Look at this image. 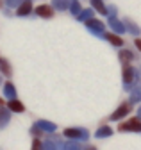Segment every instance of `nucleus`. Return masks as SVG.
<instances>
[{"mask_svg": "<svg viewBox=\"0 0 141 150\" xmlns=\"http://www.w3.org/2000/svg\"><path fill=\"white\" fill-rule=\"evenodd\" d=\"M136 130V132H139L141 130V122L139 120H130V122H125L120 125V130Z\"/></svg>", "mask_w": 141, "mask_h": 150, "instance_id": "f257e3e1", "label": "nucleus"}, {"mask_svg": "<svg viewBox=\"0 0 141 150\" xmlns=\"http://www.w3.org/2000/svg\"><path fill=\"white\" fill-rule=\"evenodd\" d=\"M86 25H87V29H91V30L97 32V34L104 30V23L98 22V20H86Z\"/></svg>", "mask_w": 141, "mask_h": 150, "instance_id": "f03ea898", "label": "nucleus"}, {"mask_svg": "<svg viewBox=\"0 0 141 150\" xmlns=\"http://www.w3.org/2000/svg\"><path fill=\"white\" fill-rule=\"evenodd\" d=\"M129 109H130V105H129V104H123V105H120V109L113 112V116H111V120H120L121 116H125L127 112H129Z\"/></svg>", "mask_w": 141, "mask_h": 150, "instance_id": "7ed1b4c3", "label": "nucleus"}, {"mask_svg": "<svg viewBox=\"0 0 141 150\" xmlns=\"http://www.w3.org/2000/svg\"><path fill=\"white\" fill-rule=\"evenodd\" d=\"M36 14L41 16V18H50L54 14V11H52L50 6H39V7H36Z\"/></svg>", "mask_w": 141, "mask_h": 150, "instance_id": "20e7f679", "label": "nucleus"}, {"mask_svg": "<svg viewBox=\"0 0 141 150\" xmlns=\"http://www.w3.org/2000/svg\"><path fill=\"white\" fill-rule=\"evenodd\" d=\"M32 11V4H30V0H23V2L20 4L18 7V16H25Z\"/></svg>", "mask_w": 141, "mask_h": 150, "instance_id": "39448f33", "label": "nucleus"}, {"mask_svg": "<svg viewBox=\"0 0 141 150\" xmlns=\"http://www.w3.org/2000/svg\"><path fill=\"white\" fill-rule=\"evenodd\" d=\"M109 23H111V27L116 30V32H123V30H125V25H123L121 22H118L116 20V18L114 16H111V20H109Z\"/></svg>", "mask_w": 141, "mask_h": 150, "instance_id": "423d86ee", "label": "nucleus"}, {"mask_svg": "<svg viewBox=\"0 0 141 150\" xmlns=\"http://www.w3.org/2000/svg\"><path fill=\"white\" fill-rule=\"evenodd\" d=\"M105 38L114 45V47H120V45H123V41H121V38H118V36H114V34H105Z\"/></svg>", "mask_w": 141, "mask_h": 150, "instance_id": "0eeeda50", "label": "nucleus"}, {"mask_svg": "<svg viewBox=\"0 0 141 150\" xmlns=\"http://www.w3.org/2000/svg\"><path fill=\"white\" fill-rule=\"evenodd\" d=\"M70 11H72L73 14H80V4L77 2V0H70Z\"/></svg>", "mask_w": 141, "mask_h": 150, "instance_id": "6e6552de", "label": "nucleus"}, {"mask_svg": "<svg viewBox=\"0 0 141 150\" xmlns=\"http://www.w3.org/2000/svg\"><path fill=\"white\" fill-rule=\"evenodd\" d=\"M91 16H93V11L91 9H86V11H80L79 20H91Z\"/></svg>", "mask_w": 141, "mask_h": 150, "instance_id": "1a4fd4ad", "label": "nucleus"}, {"mask_svg": "<svg viewBox=\"0 0 141 150\" xmlns=\"http://www.w3.org/2000/svg\"><path fill=\"white\" fill-rule=\"evenodd\" d=\"M9 107H11L13 111H18V112H20V111H23V105H22V104H20L18 100H14V98H13V100L9 102Z\"/></svg>", "mask_w": 141, "mask_h": 150, "instance_id": "9d476101", "label": "nucleus"}, {"mask_svg": "<svg viewBox=\"0 0 141 150\" xmlns=\"http://www.w3.org/2000/svg\"><path fill=\"white\" fill-rule=\"evenodd\" d=\"M68 2H70V0H54V6H56L59 11H63V9L68 7Z\"/></svg>", "mask_w": 141, "mask_h": 150, "instance_id": "9b49d317", "label": "nucleus"}, {"mask_svg": "<svg viewBox=\"0 0 141 150\" xmlns=\"http://www.w3.org/2000/svg\"><path fill=\"white\" fill-rule=\"evenodd\" d=\"M0 70H2V73H6V75H11V66L4 59H0Z\"/></svg>", "mask_w": 141, "mask_h": 150, "instance_id": "f8f14e48", "label": "nucleus"}, {"mask_svg": "<svg viewBox=\"0 0 141 150\" xmlns=\"http://www.w3.org/2000/svg\"><path fill=\"white\" fill-rule=\"evenodd\" d=\"M91 4H93V7L98 9L100 13H105V7H104V2H102V0H91Z\"/></svg>", "mask_w": 141, "mask_h": 150, "instance_id": "ddd939ff", "label": "nucleus"}, {"mask_svg": "<svg viewBox=\"0 0 141 150\" xmlns=\"http://www.w3.org/2000/svg\"><path fill=\"white\" fill-rule=\"evenodd\" d=\"M125 27H127V29H129V32H132V34H137V32H139L137 25H134V23H132V22H129V20L125 22Z\"/></svg>", "mask_w": 141, "mask_h": 150, "instance_id": "4468645a", "label": "nucleus"}, {"mask_svg": "<svg viewBox=\"0 0 141 150\" xmlns=\"http://www.w3.org/2000/svg\"><path fill=\"white\" fill-rule=\"evenodd\" d=\"M123 73H125V75H123V77H125V82H130V81H132L134 70H132V68H125V70H123Z\"/></svg>", "mask_w": 141, "mask_h": 150, "instance_id": "2eb2a0df", "label": "nucleus"}, {"mask_svg": "<svg viewBox=\"0 0 141 150\" xmlns=\"http://www.w3.org/2000/svg\"><path fill=\"white\" fill-rule=\"evenodd\" d=\"M4 91H6V95H7V97H11V98H14V88H13V84H6V88H4Z\"/></svg>", "mask_w": 141, "mask_h": 150, "instance_id": "dca6fc26", "label": "nucleus"}, {"mask_svg": "<svg viewBox=\"0 0 141 150\" xmlns=\"http://www.w3.org/2000/svg\"><path fill=\"white\" fill-rule=\"evenodd\" d=\"M120 57H121L123 61H130V59H132V54H130L129 50H121V52H120Z\"/></svg>", "mask_w": 141, "mask_h": 150, "instance_id": "f3484780", "label": "nucleus"}, {"mask_svg": "<svg viewBox=\"0 0 141 150\" xmlns=\"http://www.w3.org/2000/svg\"><path fill=\"white\" fill-rule=\"evenodd\" d=\"M6 2H7V6H9V7H14V6H20L23 0H6Z\"/></svg>", "mask_w": 141, "mask_h": 150, "instance_id": "a211bd4d", "label": "nucleus"}, {"mask_svg": "<svg viewBox=\"0 0 141 150\" xmlns=\"http://www.w3.org/2000/svg\"><path fill=\"white\" fill-rule=\"evenodd\" d=\"M66 134L68 136H82V132H79V130H75V129H68Z\"/></svg>", "mask_w": 141, "mask_h": 150, "instance_id": "6ab92c4d", "label": "nucleus"}, {"mask_svg": "<svg viewBox=\"0 0 141 150\" xmlns=\"http://www.w3.org/2000/svg\"><path fill=\"white\" fill-rule=\"evenodd\" d=\"M137 98H141V88H137L134 91V95H132V100H137Z\"/></svg>", "mask_w": 141, "mask_h": 150, "instance_id": "aec40b11", "label": "nucleus"}, {"mask_svg": "<svg viewBox=\"0 0 141 150\" xmlns=\"http://www.w3.org/2000/svg\"><path fill=\"white\" fill-rule=\"evenodd\" d=\"M109 134V129L105 127V129H102V130H98V136H107Z\"/></svg>", "mask_w": 141, "mask_h": 150, "instance_id": "412c9836", "label": "nucleus"}, {"mask_svg": "<svg viewBox=\"0 0 141 150\" xmlns=\"http://www.w3.org/2000/svg\"><path fill=\"white\" fill-rule=\"evenodd\" d=\"M136 45H137V48L141 50V40H136Z\"/></svg>", "mask_w": 141, "mask_h": 150, "instance_id": "4be33fe9", "label": "nucleus"}, {"mask_svg": "<svg viewBox=\"0 0 141 150\" xmlns=\"http://www.w3.org/2000/svg\"><path fill=\"white\" fill-rule=\"evenodd\" d=\"M139 116H141V109H139Z\"/></svg>", "mask_w": 141, "mask_h": 150, "instance_id": "5701e85b", "label": "nucleus"}]
</instances>
